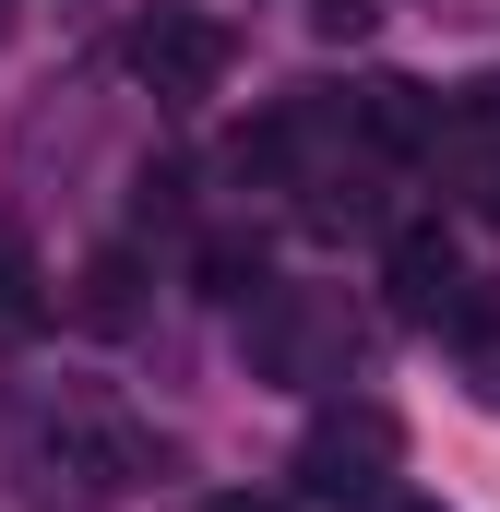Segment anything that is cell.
I'll list each match as a JSON object with an SVG mask.
<instances>
[{"mask_svg":"<svg viewBox=\"0 0 500 512\" xmlns=\"http://www.w3.org/2000/svg\"><path fill=\"white\" fill-rule=\"evenodd\" d=\"M310 24L322 36H370V0H310Z\"/></svg>","mask_w":500,"mask_h":512,"instance_id":"obj_11","label":"cell"},{"mask_svg":"<svg viewBox=\"0 0 500 512\" xmlns=\"http://www.w3.org/2000/svg\"><path fill=\"white\" fill-rule=\"evenodd\" d=\"M453 131H465V143H489V155H500V72L477 84V96H453Z\"/></svg>","mask_w":500,"mask_h":512,"instance_id":"obj_10","label":"cell"},{"mask_svg":"<svg viewBox=\"0 0 500 512\" xmlns=\"http://www.w3.org/2000/svg\"><path fill=\"white\" fill-rule=\"evenodd\" d=\"M381 286H393V310H405V322H477L453 227H393V251H381Z\"/></svg>","mask_w":500,"mask_h":512,"instance_id":"obj_5","label":"cell"},{"mask_svg":"<svg viewBox=\"0 0 500 512\" xmlns=\"http://www.w3.org/2000/svg\"><path fill=\"white\" fill-rule=\"evenodd\" d=\"M239 346H250L262 382L310 393V382H346V346H358V334H346V298H322V286H262L239 310Z\"/></svg>","mask_w":500,"mask_h":512,"instance_id":"obj_1","label":"cell"},{"mask_svg":"<svg viewBox=\"0 0 500 512\" xmlns=\"http://www.w3.org/2000/svg\"><path fill=\"white\" fill-rule=\"evenodd\" d=\"M346 120H358V143L393 167V155H441V143H453V96H429V84L381 72V84H358V96H346Z\"/></svg>","mask_w":500,"mask_h":512,"instance_id":"obj_6","label":"cell"},{"mask_svg":"<svg viewBox=\"0 0 500 512\" xmlns=\"http://www.w3.org/2000/svg\"><path fill=\"white\" fill-rule=\"evenodd\" d=\"M48 310V274H36V239L0 227V322H36Z\"/></svg>","mask_w":500,"mask_h":512,"instance_id":"obj_9","label":"cell"},{"mask_svg":"<svg viewBox=\"0 0 500 512\" xmlns=\"http://www.w3.org/2000/svg\"><path fill=\"white\" fill-rule=\"evenodd\" d=\"M72 310H84L96 334H131V322H143V262H131V251H96V262H84V298H72Z\"/></svg>","mask_w":500,"mask_h":512,"instance_id":"obj_8","label":"cell"},{"mask_svg":"<svg viewBox=\"0 0 500 512\" xmlns=\"http://www.w3.org/2000/svg\"><path fill=\"white\" fill-rule=\"evenodd\" d=\"M393 465H405V429H393V405H322L310 417V441H298V489L310 501H370L393 489Z\"/></svg>","mask_w":500,"mask_h":512,"instance_id":"obj_2","label":"cell"},{"mask_svg":"<svg viewBox=\"0 0 500 512\" xmlns=\"http://www.w3.org/2000/svg\"><path fill=\"white\" fill-rule=\"evenodd\" d=\"M48 453H60L84 489H108V501L167 477V441H155L143 417H120V405H60V417H48Z\"/></svg>","mask_w":500,"mask_h":512,"instance_id":"obj_4","label":"cell"},{"mask_svg":"<svg viewBox=\"0 0 500 512\" xmlns=\"http://www.w3.org/2000/svg\"><path fill=\"white\" fill-rule=\"evenodd\" d=\"M203 512H286V501H262V489H215Z\"/></svg>","mask_w":500,"mask_h":512,"instance_id":"obj_13","label":"cell"},{"mask_svg":"<svg viewBox=\"0 0 500 512\" xmlns=\"http://www.w3.org/2000/svg\"><path fill=\"white\" fill-rule=\"evenodd\" d=\"M227 60H239V36H227L215 12H179V0H155V12L131 24V72H143L167 108H203V96L227 84Z\"/></svg>","mask_w":500,"mask_h":512,"instance_id":"obj_3","label":"cell"},{"mask_svg":"<svg viewBox=\"0 0 500 512\" xmlns=\"http://www.w3.org/2000/svg\"><path fill=\"white\" fill-rule=\"evenodd\" d=\"M191 286H203L215 310H250V298L274 286V251H262L250 227H203V239H191Z\"/></svg>","mask_w":500,"mask_h":512,"instance_id":"obj_7","label":"cell"},{"mask_svg":"<svg viewBox=\"0 0 500 512\" xmlns=\"http://www.w3.org/2000/svg\"><path fill=\"white\" fill-rule=\"evenodd\" d=\"M358 512H441V501H429V489H370Z\"/></svg>","mask_w":500,"mask_h":512,"instance_id":"obj_12","label":"cell"}]
</instances>
